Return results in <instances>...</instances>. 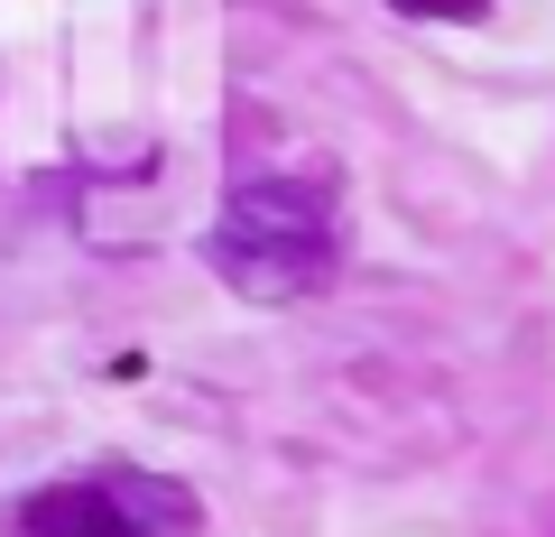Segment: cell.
<instances>
[{"label":"cell","mask_w":555,"mask_h":537,"mask_svg":"<svg viewBox=\"0 0 555 537\" xmlns=\"http://www.w3.org/2000/svg\"><path fill=\"white\" fill-rule=\"evenodd\" d=\"M10 537H149V528H139L130 482H56L10 519Z\"/></svg>","instance_id":"obj_2"},{"label":"cell","mask_w":555,"mask_h":537,"mask_svg":"<svg viewBox=\"0 0 555 537\" xmlns=\"http://www.w3.org/2000/svg\"><path fill=\"white\" fill-rule=\"evenodd\" d=\"M214 269L222 287H241L250 306H287V297H315L334 279V214H324L315 186H241L214 222Z\"/></svg>","instance_id":"obj_1"},{"label":"cell","mask_w":555,"mask_h":537,"mask_svg":"<svg viewBox=\"0 0 555 537\" xmlns=\"http://www.w3.org/2000/svg\"><path fill=\"white\" fill-rule=\"evenodd\" d=\"M408 20H491V0H398Z\"/></svg>","instance_id":"obj_3"}]
</instances>
